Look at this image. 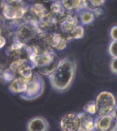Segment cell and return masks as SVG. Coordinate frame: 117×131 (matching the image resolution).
I'll use <instances>...</instances> for the list:
<instances>
[{
	"instance_id": "obj_1",
	"label": "cell",
	"mask_w": 117,
	"mask_h": 131,
	"mask_svg": "<svg viewBox=\"0 0 117 131\" xmlns=\"http://www.w3.org/2000/svg\"><path fill=\"white\" fill-rule=\"evenodd\" d=\"M76 71V64L74 60L63 59L57 69L49 76V80L53 89L58 92H65L72 85Z\"/></svg>"
},
{
	"instance_id": "obj_2",
	"label": "cell",
	"mask_w": 117,
	"mask_h": 131,
	"mask_svg": "<svg viewBox=\"0 0 117 131\" xmlns=\"http://www.w3.org/2000/svg\"><path fill=\"white\" fill-rule=\"evenodd\" d=\"M60 63V60L52 51L39 55L34 60V66L37 71L45 76L52 75Z\"/></svg>"
},
{
	"instance_id": "obj_3",
	"label": "cell",
	"mask_w": 117,
	"mask_h": 131,
	"mask_svg": "<svg viewBox=\"0 0 117 131\" xmlns=\"http://www.w3.org/2000/svg\"><path fill=\"white\" fill-rule=\"evenodd\" d=\"M95 104L97 116L102 117L112 114L116 105V100L111 92L103 91L96 97Z\"/></svg>"
},
{
	"instance_id": "obj_4",
	"label": "cell",
	"mask_w": 117,
	"mask_h": 131,
	"mask_svg": "<svg viewBox=\"0 0 117 131\" xmlns=\"http://www.w3.org/2000/svg\"><path fill=\"white\" fill-rule=\"evenodd\" d=\"M44 89V83L39 75L34 74L29 82L26 90L21 94V97L26 100H33L42 95Z\"/></svg>"
},
{
	"instance_id": "obj_5",
	"label": "cell",
	"mask_w": 117,
	"mask_h": 131,
	"mask_svg": "<svg viewBox=\"0 0 117 131\" xmlns=\"http://www.w3.org/2000/svg\"><path fill=\"white\" fill-rule=\"evenodd\" d=\"M2 6L3 15L9 19L22 18L27 12L25 2L15 3L2 0Z\"/></svg>"
},
{
	"instance_id": "obj_6",
	"label": "cell",
	"mask_w": 117,
	"mask_h": 131,
	"mask_svg": "<svg viewBox=\"0 0 117 131\" xmlns=\"http://www.w3.org/2000/svg\"><path fill=\"white\" fill-rule=\"evenodd\" d=\"M39 34L34 24L26 23L22 25L17 31V39L22 44L28 46Z\"/></svg>"
},
{
	"instance_id": "obj_7",
	"label": "cell",
	"mask_w": 117,
	"mask_h": 131,
	"mask_svg": "<svg viewBox=\"0 0 117 131\" xmlns=\"http://www.w3.org/2000/svg\"><path fill=\"white\" fill-rule=\"evenodd\" d=\"M78 24L77 16L72 13H67L59 22L57 27L58 31L67 36L74 27L78 25Z\"/></svg>"
},
{
	"instance_id": "obj_8",
	"label": "cell",
	"mask_w": 117,
	"mask_h": 131,
	"mask_svg": "<svg viewBox=\"0 0 117 131\" xmlns=\"http://www.w3.org/2000/svg\"><path fill=\"white\" fill-rule=\"evenodd\" d=\"M80 120L78 115L70 113L65 115L60 121V127L62 131H78Z\"/></svg>"
},
{
	"instance_id": "obj_9",
	"label": "cell",
	"mask_w": 117,
	"mask_h": 131,
	"mask_svg": "<svg viewBox=\"0 0 117 131\" xmlns=\"http://www.w3.org/2000/svg\"><path fill=\"white\" fill-rule=\"evenodd\" d=\"M95 123L98 131H117V120L112 115L97 116Z\"/></svg>"
},
{
	"instance_id": "obj_10",
	"label": "cell",
	"mask_w": 117,
	"mask_h": 131,
	"mask_svg": "<svg viewBox=\"0 0 117 131\" xmlns=\"http://www.w3.org/2000/svg\"><path fill=\"white\" fill-rule=\"evenodd\" d=\"M78 116L80 120L78 131H98L96 127L95 119L87 113H78Z\"/></svg>"
},
{
	"instance_id": "obj_11",
	"label": "cell",
	"mask_w": 117,
	"mask_h": 131,
	"mask_svg": "<svg viewBox=\"0 0 117 131\" xmlns=\"http://www.w3.org/2000/svg\"><path fill=\"white\" fill-rule=\"evenodd\" d=\"M27 130V131H49V124L44 117H35L28 122Z\"/></svg>"
},
{
	"instance_id": "obj_12",
	"label": "cell",
	"mask_w": 117,
	"mask_h": 131,
	"mask_svg": "<svg viewBox=\"0 0 117 131\" xmlns=\"http://www.w3.org/2000/svg\"><path fill=\"white\" fill-rule=\"evenodd\" d=\"M68 38L66 36L60 32L49 34V42L51 47L57 50H62L67 46Z\"/></svg>"
},
{
	"instance_id": "obj_13",
	"label": "cell",
	"mask_w": 117,
	"mask_h": 131,
	"mask_svg": "<svg viewBox=\"0 0 117 131\" xmlns=\"http://www.w3.org/2000/svg\"><path fill=\"white\" fill-rule=\"evenodd\" d=\"M45 2H38L33 4L32 10L40 21L44 19L51 14L50 5Z\"/></svg>"
},
{
	"instance_id": "obj_14",
	"label": "cell",
	"mask_w": 117,
	"mask_h": 131,
	"mask_svg": "<svg viewBox=\"0 0 117 131\" xmlns=\"http://www.w3.org/2000/svg\"><path fill=\"white\" fill-rule=\"evenodd\" d=\"M29 82L22 77L17 76L14 80L10 83L9 90L13 94L22 93L26 90Z\"/></svg>"
},
{
	"instance_id": "obj_15",
	"label": "cell",
	"mask_w": 117,
	"mask_h": 131,
	"mask_svg": "<svg viewBox=\"0 0 117 131\" xmlns=\"http://www.w3.org/2000/svg\"><path fill=\"white\" fill-rule=\"evenodd\" d=\"M50 9L51 14L57 17L60 21L67 14L65 11V8L63 7L61 1H56L50 3Z\"/></svg>"
},
{
	"instance_id": "obj_16",
	"label": "cell",
	"mask_w": 117,
	"mask_h": 131,
	"mask_svg": "<svg viewBox=\"0 0 117 131\" xmlns=\"http://www.w3.org/2000/svg\"><path fill=\"white\" fill-rule=\"evenodd\" d=\"M61 2L65 9L69 10H77L82 5H87L86 0H61Z\"/></svg>"
},
{
	"instance_id": "obj_17",
	"label": "cell",
	"mask_w": 117,
	"mask_h": 131,
	"mask_svg": "<svg viewBox=\"0 0 117 131\" xmlns=\"http://www.w3.org/2000/svg\"><path fill=\"white\" fill-rule=\"evenodd\" d=\"M41 25L42 27L46 29H52L57 27L59 24L60 19L52 14L41 20Z\"/></svg>"
},
{
	"instance_id": "obj_18",
	"label": "cell",
	"mask_w": 117,
	"mask_h": 131,
	"mask_svg": "<svg viewBox=\"0 0 117 131\" xmlns=\"http://www.w3.org/2000/svg\"><path fill=\"white\" fill-rule=\"evenodd\" d=\"M84 34L83 29L82 26L80 25H77V26L74 27L73 29L70 31L69 34L67 37L69 39H80L83 37Z\"/></svg>"
},
{
	"instance_id": "obj_19",
	"label": "cell",
	"mask_w": 117,
	"mask_h": 131,
	"mask_svg": "<svg viewBox=\"0 0 117 131\" xmlns=\"http://www.w3.org/2000/svg\"><path fill=\"white\" fill-rule=\"evenodd\" d=\"M16 73L9 67L8 69L5 70L2 75V78H3L4 81H5L6 82L10 83H11L13 80H14L15 78H16Z\"/></svg>"
},
{
	"instance_id": "obj_20",
	"label": "cell",
	"mask_w": 117,
	"mask_h": 131,
	"mask_svg": "<svg viewBox=\"0 0 117 131\" xmlns=\"http://www.w3.org/2000/svg\"><path fill=\"white\" fill-rule=\"evenodd\" d=\"M83 110L85 112L91 115H94L96 113V107L95 102L90 101L89 102L83 107Z\"/></svg>"
},
{
	"instance_id": "obj_21",
	"label": "cell",
	"mask_w": 117,
	"mask_h": 131,
	"mask_svg": "<svg viewBox=\"0 0 117 131\" xmlns=\"http://www.w3.org/2000/svg\"><path fill=\"white\" fill-rule=\"evenodd\" d=\"M94 17V15L93 13L89 11L83 12L81 16V21L85 24H90V22H92Z\"/></svg>"
},
{
	"instance_id": "obj_22",
	"label": "cell",
	"mask_w": 117,
	"mask_h": 131,
	"mask_svg": "<svg viewBox=\"0 0 117 131\" xmlns=\"http://www.w3.org/2000/svg\"><path fill=\"white\" fill-rule=\"evenodd\" d=\"M106 0H86L87 6L91 8H98L104 4Z\"/></svg>"
},
{
	"instance_id": "obj_23",
	"label": "cell",
	"mask_w": 117,
	"mask_h": 131,
	"mask_svg": "<svg viewBox=\"0 0 117 131\" xmlns=\"http://www.w3.org/2000/svg\"><path fill=\"white\" fill-rule=\"evenodd\" d=\"M109 53L113 58H117V41L113 42L109 46Z\"/></svg>"
},
{
	"instance_id": "obj_24",
	"label": "cell",
	"mask_w": 117,
	"mask_h": 131,
	"mask_svg": "<svg viewBox=\"0 0 117 131\" xmlns=\"http://www.w3.org/2000/svg\"><path fill=\"white\" fill-rule=\"evenodd\" d=\"M110 69L114 74H117V58H114L110 63Z\"/></svg>"
},
{
	"instance_id": "obj_25",
	"label": "cell",
	"mask_w": 117,
	"mask_h": 131,
	"mask_svg": "<svg viewBox=\"0 0 117 131\" xmlns=\"http://www.w3.org/2000/svg\"><path fill=\"white\" fill-rule=\"evenodd\" d=\"M111 34L112 38H113L115 41H117V26H114L113 28L112 29Z\"/></svg>"
},
{
	"instance_id": "obj_26",
	"label": "cell",
	"mask_w": 117,
	"mask_h": 131,
	"mask_svg": "<svg viewBox=\"0 0 117 131\" xmlns=\"http://www.w3.org/2000/svg\"><path fill=\"white\" fill-rule=\"evenodd\" d=\"M5 43H6L5 39V38L1 35V48L3 47L4 45H5Z\"/></svg>"
},
{
	"instance_id": "obj_27",
	"label": "cell",
	"mask_w": 117,
	"mask_h": 131,
	"mask_svg": "<svg viewBox=\"0 0 117 131\" xmlns=\"http://www.w3.org/2000/svg\"><path fill=\"white\" fill-rule=\"evenodd\" d=\"M6 1L12 2H15V3H22V2H25L26 0H6Z\"/></svg>"
},
{
	"instance_id": "obj_28",
	"label": "cell",
	"mask_w": 117,
	"mask_h": 131,
	"mask_svg": "<svg viewBox=\"0 0 117 131\" xmlns=\"http://www.w3.org/2000/svg\"><path fill=\"white\" fill-rule=\"evenodd\" d=\"M111 115H113V116L115 117V119L117 120V104L116 105V107H115V108H114V110Z\"/></svg>"
}]
</instances>
